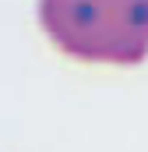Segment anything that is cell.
Returning <instances> with one entry per match:
<instances>
[{
	"label": "cell",
	"mask_w": 148,
	"mask_h": 152,
	"mask_svg": "<svg viewBox=\"0 0 148 152\" xmlns=\"http://www.w3.org/2000/svg\"><path fill=\"white\" fill-rule=\"evenodd\" d=\"M49 42L81 64L134 67L148 60V0H39Z\"/></svg>",
	"instance_id": "cell-1"
}]
</instances>
